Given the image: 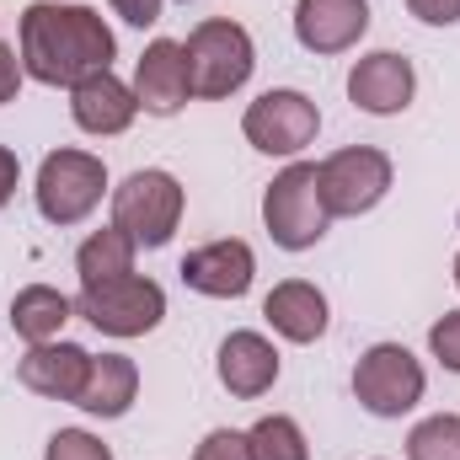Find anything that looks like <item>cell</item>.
I'll return each mask as SVG.
<instances>
[{
    "instance_id": "obj_1",
    "label": "cell",
    "mask_w": 460,
    "mask_h": 460,
    "mask_svg": "<svg viewBox=\"0 0 460 460\" xmlns=\"http://www.w3.org/2000/svg\"><path fill=\"white\" fill-rule=\"evenodd\" d=\"M113 32L92 5L32 0L22 11V70L43 86H81L97 70H113Z\"/></svg>"
},
{
    "instance_id": "obj_2",
    "label": "cell",
    "mask_w": 460,
    "mask_h": 460,
    "mask_svg": "<svg viewBox=\"0 0 460 460\" xmlns=\"http://www.w3.org/2000/svg\"><path fill=\"white\" fill-rule=\"evenodd\" d=\"M188 81H193V97H209V102H220L230 92H241L246 86V75H252V65H257V54H252V32L241 27V22H230V16H209V22H199L193 32H188Z\"/></svg>"
},
{
    "instance_id": "obj_3",
    "label": "cell",
    "mask_w": 460,
    "mask_h": 460,
    "mask_svg": "<svg viewBox=\"0 0 460 460\" xmlns=\"http://www.w3.org/2000/svg\"><path fill=\"white\" fill-rule=\"evenodd\" d=\"M327 204H322V188H316V166L311 161H295L289 172H279L262 193V226L268 235L284 246V252H305L327 235Z\"/></svg>"
},
{
    "instance_id": "obj_4",
    "label": "cell",
    "mask_w": 460,
    "mask_h": 460,
    "mask_svg": "<svg viewBox=\"0 0 460 460\" xmlns=\"http://www.w3.org/2000/svg\"><path fill=\"white\" fill-rule=\"evenodd\" d=\"M75 311L108 338H145L166 316V289L155 279L123 273V279H108V284H81Z\"/></svg>"
},
{
    "instance_id": "obj_5",
    "label": "cell",
    "mask_w": 460,
    "mask_h": 460,
    "mask_svg": "<svg viewBox=\"0 0 460 460\" xmlns=\"http://www.w3.org/2000/svg\"><path fill=\"white\" fill-rule=\"evenodd\" d=\"M102 188H108L102 155H92V150H54V155H43L32 193H38V215L49 226H75V220H86L102 204Z\"/></svg>"
},
{
    "instance_id": "obj_6",
    "label": "cell",
    "mask_w": 460,
    "mask_h": 460,
    "mask_svg": "<svg viewBox=\"0 0 460 460\" xmlns=\"http://www.w3.org/2000/svg\"><path fill=\"white\" fill-rule=\"evenodd\" d=\"M182 220V182L172 172H134L113 193V226L134 246H166Z\"/></svg>"
},
{
    "instance_id": "obj_7",
    "label": "cell",
    "mask_w": 460,
    "mask_h": 460,
    "mask_svg": "<svg viewBox=\"0 0 460 460\" xmlns=\"http://www.w3.org/2000/svg\"><path fill=\"white\" fill-rule=\"evenodd\" d=\"M353 396L375 418H402L423 402V364L402 343H375L353 369Z\"/></svg>"
},
{
    "instance_id": "obj_8",
    "label": "cell",
    "mask_w": 460,
    "mask_h": 460,
    "mask_svg": "<svg viewBox=\"0 0 460 460\" xmlns=\"http://www.w3.org/2000/svg\"><path fill=\"white\" fill-rule=\"evenodd\" d=\"M316 188L327 215H369L391 193V161L375 145H348L316 166Z\"/></svg>"
},
{
    "instance_id": "obj_9",
    "label": "cell",
    "mask_w": 460,
    "mask_h": 460,
    "mask_svg": "<svg viewBox=\"0 0 460 460\" xmlns=\"http://www.w3.org/2000/svg\"><path fill=\"white\" fill-rule=\"evenodd\" d=\"M316 128H322V113L305 92H262L241 118V134L262 155H300L316 139Z\"/></svg>"
},
{
    "instance_id": "obj_10",
    "label": "cell",
    "mask_w": 460,
    "mask_h": 460,
    "mask_svg": "<svg viewBox=\"0 0 460 460\" xmlns=\"http://www.w3.org/2000/svg\"><path fill=\"white\" fill-rule=\"evenodd\" d=\"M182 284L188 289H199V295H209V300H241L246 289H252V273H257V257H252V246L246 241H209V246H193L188 257H182Z\"/></svg>"
},
{
    "instance_id": "obj_11",
    "label": "cell",
    "mask_w": 460,
    "mask_h": 460,
    "mask_svg": "<svg viewBox=\"0 0 460 460\" xmlns=\"http://www.w3.org/2000/svg\"><path fill=\"white\" fill-rule=\"evenodd\" d=\"M412 92H418V75H412V59H407V54L380 49V54H364V59L348 70V97H353V108H364V113H375V118L402 113V108L412 102Z\"/></svg>"
},
{
    "instance_id": "obj_12",
    "label": "cell",
    "mask_w": 460,
    "mask_h": 460,
    "mask_svg": "<svg viewBox=\"0 0 460 460\" xmlns=\"http://www.w3.org/2000/svg\"><path fill=\"white\" fill-rule=\"evenodd\" d=\"M134 97L139 108L155 118H172L188 97H193V81H188V49L172 43V38H155L139 65H134Z\"/></svg>"
},
{
    "instance_id": "obj_13",
    "label": "cell",
    "mask_w": 460,
    "mask_h": 460,
    "mask_svg": "<svg viewBox=\"0 0 460 460\" xmlns=\"http://www.w3.org/2000/svg\"><path fill=\"white\" fill-rule=\"evenodd\" d=\"M369 5L364 0H300L295 5V38L311 54H343L364 38Z\"/></svg>"
},
{
    "instance_id": "obj_14",
    "label": "cell",
    "mask_w": 460,
    "mask_h": 460,
    "mask_svg": "<svg viewBox=\"0 0 460 460\" xmlns=\"http://www.w3.org/2000/svg\"><path fill=\"white\" fill-rule=\"evenodd\" d=\"M92 375V353L75 343H38L22 358V385L49 402H75Z\"/></svg>"
},
{
    "instance_id": "obj_15",
    "label": "cell",
    "mask_w": 460,
    "mask_h": 460,
    "mask_svg": "<svg viewBox=\"0 0 460 460\" xmlns=\"http://www.w3.org/2000/svg\"><path fill=\"white\" fill-rule=\"evenodd\" d=\"M273 380H279V348L262 332H230L220 343V385L230 396L252 402V396L273 391Z\"/></svg>"
},
{
    "instance_id": "obj_16",
    "label": "cell",
    "mask_w": 460,
    "mask_h": 460,
    "mask_svg": "<svg viewBox=\"0 0 460 460\" xmlns=\"http://www.w3.org/2000/svg\"><path fill=\"white\" fill-rule=\"evenodd\" d=\"M70 113L86 134H123L134 113H139V97L118 81L113 70H97L86 75L81 86H70Z\"/></svg>"
},
{
    "instance_id": "obj_17",
    "label": "cell",
    "mask_w": 460,
    "mask_h": 460,
    "mask_svg": "<svg viewBox=\"0 0 460 460\" xmlns=\"http://www.w3.org/2000/svg\"><path fill=\"white\" fill-rule=\"evenodd\" d=\"M262 316L273 322L279 338H289V343H316V338L327 332V295H322L316 284H305V279H284V284L268 289Z\"/></svg>"
},
{
    "instance_id": "obj_18",
    "label": "cell",
    "mask_w": 460,
    "mask_h": 460,
    "mask_svg": "<svg viewBox=\"0 0 460 460\" xmlns=\"http://www.w3.org/2000/svg\"><path fill=\"white\" fill-rule=\"evenodd\" d=\"M134 396H139V369H134V358H128V353H92V375H86L75 407L92 412V418H123V412L134 407Z\"/></svg>"
},
{
    "instance_id": "obj_19",
    "label": "cell",
    "mask_w": 460,
    "mask_h": 460,
    "mask_svg": "<svg viewBox=\"0 0 460 460\" xmlns=\"http://www.w3.org/2000/svg\"><path fill=\"white\" fill-rule=\"evenodd\" d=\"M70 300L59 295V289H49V284H27V289H16V300H11V327H16V338L22 343H54L59 338V327L70 322Z\"/></svg>"
},
{
    "instance_id": "obj_20",
    "label": "cell",
    "mask_w": 460,
    "mask_h": 460,
    "mask_svg": "<svg viewBox=\"0 0 460 460\" xmlns=\"http://www.w3.org/2000/svg\"><path fill=\"white\" fill-rule=\"evenodd\" d=\"M75 273H81V284H108V279L134 273V241H128L118 226L86 235L81 252H75Z\"/></svg>"
},
{
    "instance_id": "obj_21",
    "label": "cell",
    "mask_w": 460,
    "mask_h": 460,
    "mask_svg": "<svg viewBox=\"0 0 460 460\" xmlns=\"http://www.w3.org/2000/svg\"><path fill=\"white\" fill-rule=\"evenodd\" d=\"M246 450H252V460H311V445H305L300 423L284 418V412L257 418V423L246 429Z\"/></svg>"
},
{
    "instance_id": "obj_22",
    "label": "cell",
    "mask_w": 460,
    "mask_h": 460,
    "mask_svg": "<svg viewBox=\"0 0 460 460\" xmlns=\"http://www.w3.org/2000/svg\"><path fill=\"white\" fill-rule=\"evenodd\" d=\"M407 460H460V418L439 412L407 434Z\"/></svg>"
},
{
    "instance_id": "obj_23",
    "label": "cell",
    "mask_w": 460,
    "mask_h": 460,
    "mask_svg": "<svg viewBox=\"0 0 460 460\" xmlns=\"http://www.w3.org/2000/svg\"><path fill=\"white\" fill-rule=\"evenodd\" d=\"M43 460H113V450H108L97 434H86V429H59V434L49 439Z\"/></svg>"
},
{
    "instance_id": "obj_24",
    "label": "cell",
    "mask_w": 460,
    "mask_h": 460,
    "mask_svg": "<svg viewBox=\"0 0 460 460\" xmlns=\"http://www.w3.org/2000/svg\"><path fill=\"white\" fill-rule=\"evenodd\" d=\"M193 460H252V450H246V434L215 429V434H204V445L193 450Z\"/></svg>"
},
{
    "instance_id": "obj_25",
    "label": "cell",
    "mask_w": 460,
    "mask_h": 460,
    "mask_svg": "<svg viewBox=\"0 0 460 460\" xmlns=\"http://www.w3.org/2000/svg\"><path fill=\"white\" fill-rule=\"evenodd\" d=\"M429 348H434V358H439L445 369H456V375H460V311H450L445 322H434Z\"/></svg>"
},
{
    "instance_id": "obj_26",
    "label": "cell",
    "mask_w": 460,
    "mask_h": 460,
    "mask_svg": "<svg viewBox=\"0 0 460 460\" xmlns=\"http://www.w3.org/2000/svg\"><path fill=\"white\" fill-rule=\"evenodd\" d=\"M407 11L429 27H456L460 22V0H407Z\"/></svg>"
},
{
    "instance_id": "obj_27",
    "label": "cell",
    "mask_w": 460,
    "mask_h": 460,
    "mask_svg": "<svg viewBox=\"0 0 460 460\" xmlns=\"http://www.w3.org/2000/svg\"><path fill=\"white\" fill-rule=\"evenodd\" d=\"M108 5H113L128 27H150V22H161V0H108Z\"/></svg>"
},
{
    "instance_id": "obj_28",
    "label": "cell",
    "mask_w": 460,
    "mask_h": 460,
    "mask_svg": "<svg viewBox=\"0 0 460 460\" xmlns=\"http://www.w3.org/2000/svg\"><path fill=\"white\" fill-rule=\"evenodd\" d=\"M16 86H22V59H16V49L0 43V102H11Z\"/></svg>"
},
{
    "instance_id": "obj_29",
    "label": "cell",
    "mask_w": 460,
    "mask_h": 460,
    "mask_svg": "<svg viewBox=\"0 0 460 460\" xmlns=\"http://www.w3.org/2000/svg\"><path fill=\"white\" fill-rule=\"evenodd\" d=\"M16 182H22V161H16V150H5V145H0V209L11 204Z\"/></svg>"
},
{
    "instance_id": "obj_30",
    "label": "cell",
    "mask_w": 460,
    "mask_h": 460,
    "mask_svg": "<svg viewBox=\"0 0 460 460\" xmlns=\"http://www.w3.org/2000/svg\"><path fill=\"white\" fill-rule=\"evenodd\" d=\"M456 284H460V257H456Z\"/></svg>"
}]
</instances>
